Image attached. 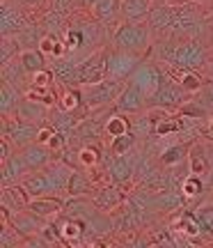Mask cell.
<instances>
[{"instance_id": "cell-1", "label": "cell", "mask_w": 213, "mask_h": 248, "mask_svg": "<svg viewBox=\"0 0 213 248\" xmlns=\"http://www.w3.org/2000/svg\"><path fill=\"white\" fill-rule=\"evenodd\" d=\"M69 175H71V166L60 161V163H53V166H46L42 170L30 172L23 179V186L28 188V193L32 198L35 195H62L67 193Z\"/></svg>"}, {"instance_id": "cell-2", "label": "cell", "mask_w": 213, "mask_h": 248, "mask_svg": "<svg viewBox=\"0 0 213 248\" xmlns=\"http://www.w3.org/2000/svg\"><path fill=\"white\" fill-rule=\"evenodd\" d=\"M165 60H168L170 67H184V69H202L209 60V53H206V46L199 42V39H188L184 44L172 46L168 53H165Z\"/></svg>"}, {"instance_id": "cell-3", "label": "cell", "mask_w": 213, "mask_h": 248, "mask_svg": "<svg viewBox=\"0 0 213 248\" xmlns=\"http://www.w3.org/2000/svg\"><path fill=\"white\" fill-rule=\"evenodd\" d=\"M113 46L122 48V51H131V53H144L149 48V28L144 23H135V21H124L115 28L113 35Z\"/></svg>"}, {"instance_id": "cell-4", "label": "cell", "mask_w": 213, "mask_h": 248, "mask_svg": "<svg viewBox=\"0 0 213 248\" xmlns=\"http://www.w3.org/2000/svg\"><path fill=\"white\" fill-rule=\"evenodd\" d=\"M126 80H117L108 76L106 80L101 83H94V85H85L83 88V94H85V106L89 110H99V108L106 106H115L117 97L122 94Z\"/></svg>"}, {"instance_id": "cell-5", "label": "cell", "mask_w": 213, "mask_h": 248, "mask_svg": "<svg viewBox=\"0 0 213 248\" xmlns=\"http://www.w3.org/2000/svg\"><path fill=\"white\" fill-rule=\"evenodd\" d=\"M39 126L42 124L28 122V120H21V117H2V136L12 142V147H18L23 150L28 145L37 142V136H39Z\"/></svg>"}, {"instance_id": "cell-6", "label": "cell", "mask_w": 213, "mask_h": 248, "mask_svg": "<svg viewBox=\"0 0 213 248\" xmlns=\"http://www.w3.org/2000/svg\"><path fill=\"white\" fill-rule=\"evenodd\" d=\"M202 26V14L197 5L184 2V5H172V21H170V35H188L193 37L197 28Z\"/></svg>"}, {"instance_id": "cell-7", "label": "cell", "mask_w": 213, "mask_h": 248, "mask_svg": "<svg viewBox=\"0 0 213 248\" xmlns=\"http://www.w3.org/2000/svg\"><path fill=\"white\" fill-rule=\"evenodd\" d=\"M108 48H97L94 53H89L85 60L78 64L80 74V88L85 85H94L108 78Z\"/></svg>"}, {"instance_id": "cell-8", "label": "cell", "mask_w": 213, "mask_h": 248, "mask_svg": "<svg viewBox=\"0 0 213 248\" xmlns=\"http://www.w3.org/2000/svg\"><path fill=\"white\" fill-rule=\"evenodd\" d=\"M188 94H190V92H186V90L181 88L177 80L168 74L165 83L149 97V108L156 106V108H168V110H179V108L188 101Z\"/></svg>"}, {"instance_id": "cell-9", "label": "cell", "mask_w": 213, "mask_h": 248, "mask_svg": "<svg viewBox=\"0 0 213 248\" xmlns=\"http://www.w3.org/2000/svg\"><path fill=\"white\" fill-rule=\"evenodd\" d=\"M140 55L131 53V51H122V48H113L108 53V76L117 80H128L131 74L138 69L140 64Z\"/></svg>"}, {"instance_id": "cell-10", "label": "cell", "mask_w": 213, "mask_h": 248, "mask_svg": "<svg viewBox=\"0 0 213 248\" xmlns=\"http://www.w3.org/2000/svg\"><path fill=\"white\" fill-rule=\"evenodd\" d=\"M165 78H168V74L160 69L158 64H154V62H140L138 69L131 74L128 83H135L138 88H142L147 92V97H151L165 83Z\"/></svg>"}, {"instance_id": "cell-11", "label": "cell", "mask_w": 213, "mask_h": 248, "mask_svg": "<svg viewBox=\"0 0 213 248\" xmlns=\"http://www.w3.org/2000/svg\"><path fill=\"white\" fill-rule=\"evenodd\" d=\"M28 26H30V23H28L21 5H18V2L2 0V5H0V32H2V37L21 35Z\"/></svg>"}, {"instance_id": "cell-12", "label": "cell", "mask_w": 213, "mask_h": 248, "mask_svg": "<svg viewBox=\"0 0 213 248\" xmlns=\"http://www.w3.org/2000/svg\"><path fill=\"white\" fill-rule=\"evenodd\" d=\"M144 108H149L147 92L142 88H138L135 83H128V80H126L122 94H119L115 101V110H122V113H128V115H131V113H140Z\"/></svg>"}, {"instance_id": "cell-13", "label": "cell", "mask_w": 213, "mask_h": 248, "mask_svg": "<svg viewBox=\"0 0 213 248\" xmlns=\"http://www.w3.org/2000/svg\"><path fill=\"white\" fill-rule=\"evenodd\" d=\"M89 198H92V202L97 204L101 212H115L119 204L126 202L124 186L113 184V182H110L108 186H94Z\"/></svg>"}, {"instance_id": "cell-14", "label": "cell", "mask_w": 213, "mask_h": 248, "mask_svg": "<svg viewBox=\"0 0 213 248\" xmlns=\"http://www.w3.org/2000/svg\"><path fill=\"white\" fill-rule=\"evenodd\" d=\"M28 209L37 216H42L44 221H55L64 209V200L60 195H35V198H30Z\"/></svg>"}, {"instance_id": "cell-15", "label": "cell", "mask_w": 213, "mask_h": 248, "mask_svg": "<svg viewBox=\"0 0 213 248\" xmlns=\"http://www.w3.org/2000/svg\"><path fill=\"white\" fill-rule=\"evenodd\" d=\"M57 228H60L62 244L78 246L80 241L85 239V234H87V218H78V216H67L64 214L62 221H57Z\"/></svg>"}, {"instance_id": "cell-16", "label": "cell", "mask_w": 213, "mask_h": 248, "mask_svg": "<svg viewBox=\"0 0 213 248\" xmlns=\"http://www.w3.org/2000/svg\"><path fill=\"white\" fill-rule=\"evenodd\" d=\"M32 170L28 168L26 159L23 154H12L7 161H2V186H12V184H18L30 175Z\"/></svg>"}, {"instance_id": "cell-17", "label": "cell", "mask_w": 213, "mask_h": 248, "mask_svg": "<svg viewBox=\"0 0 213 248\" xmlns=\"http://www.w3.org/2000/svg\"><path fill=\"white\" fill-rule=\"evenodd\" d=\"M44 218L42 216H37V214H32L30 209H23V212H16L14 216H12V225L16 228L23 237H26V241L30 239V237H37L39 234V230L44 228Z\"/></svg>"}, {"instance_id": "cell-18", "label": "cell", "mask_w": 213, "mask_h": 248, "mask_svg": "<svg viewBox=\"0 0 213 248\" xmlns=\"http://www.w3.org/2000/svg\"><path fill=\"white\" fill-rule=\"evenodd\" d=\"M53 71L55 78L60 80L62 85H69V88H80V74H78V62L64 55L60 60H53Z\"/></svg>"}, {"instance_id": "cell-19", "label": "cell", "mask_w": 213, "mask_h": 248, "mask_svg": "<svg viewBox=\"0 0 213 248\" xmlns=\"http://www.w3.org/2000/svg\"><path fill=\"white\" fill-rule=\"evenodd\" d=\"M21 154H23L28 168L32 170V172L46 168V166H51V147L44 145V142H32V145H28V147L21 150Z\"/></svg>"}, {"instance_id": "cell-20", "label": "cell", "mask_w": 213, "mask_h": 248, "mask_svg": "<svg viewBox=\"0 0 213 248\" xmlns=\"http://www.w3.org/2000/svg\"><path fill=\"white\" fill-rule=\"evenodd\" d=\"M184 204H186V195L181 193V191L177 193V191L163 188L158 193H154V198H151V209H158V212H163V214L177 212Z\"/></svg>"}, {"instance_id": "cell-21", "label": "cell", "mask_w": 213, "mask_h": 248, "mask_svg": "<svg viewBox=\"0 0 213 248\" xmlns=\"http://www.w3.org/2000/svg\"><path fill=\"white\" fill-rule=\"evenodd\" d=\"M108 177L113 184H119V186H128L131 179H133V168L131 163L126 161L124 154H115L113 159L108 161Z\"/></svg>"}, {"instance_id": "cell-22", "label": "cell", "mask_w": 213, "mask_h": 248, "mask_svg": "<svg viewBox=\"0 0 213 248\" xmlns=\"http://www.w3.org/2000/svg\"><path fill=\"white\" fill-rule=\"evenodd\" d=\"M172 78L177 80L181 88L190 92V94H195V92H202L204 88V78H202V74L197 69H184V67H170L168 71Z\"/></svg>"}, {"instance_id": "cell-23", "label": "cell", "mask_w": 213, "mask_h": 248, "mask_svg": "<svg viewBox=\"0 0 213 248\" xmlns=\"http://www.w3.org/2000/svg\"><path fill=\"white\" fill-rule=\"evenodd\" d=\"M89 12H92V18L99 21L101 26L113 23V21H117L119 14H122V0H97V2L89 7Z\"/></svg>"}, {"instance_id": "cell-24", "label": "cell", "mask_w": 213, "mask_h": 248, "mask_svg": "<svg viewBox=\"0 0 213 248\" xmlns=\"http://www.w3.org/2000/svg\"><path fill=\"white\" fill-rule=\"evenodd\" d=\"M48 113L51 110H46L44 104L23 97V101L18 104L14 117H21V120H28V122H35V124H46L48 122Z\"/></svg>"}, {"instance_id": "cell-25", "label": "cell", "mask_w": 213, "mask_h": 248, "mask_svg": "<svg viewBox=\"0 0 213 248\" xmlns=\"http://www.w3.org/2000/svg\"><path fill=\"white\" fill-rule=\"evenodd\" d=\"M133 131V122L128 120V113H122V110H113L108 120L103 122V136L106 138H117V136H124V133Z\"/></svg>"}, {"instance_id": "cell-26", "label": "cell", "mask_w": 213, "mask_h": 248, "mask_svg": "<svg viewBox=\"0 0 213 248\" xmlns=\"http://www.w3.org/2000/svg\"><path fill=\"white\" fill-rule=\"evenodd\" d=\"M151 9H154L151 0H122V16H124V21L144 23L149 18Z\"/></svg>"}, {"instance_id": "cell-27", "label": "cell", "mask_w": 213, "mask_h": 248, "mask_svg": "<svg viewBox=\"0 0 213 248\" xmlns=\"http://www.w3.org/2000/svg\"><path fill=\"white\" fill-rule=\"evenodd\" d=\"M94 179L92 175H87V168H71L69 184H67V195H87L94 188Z\"/></svg>"}, {"instance_id": "cell-28", "label": "cell", "mask_w": 213, "mask_h": 248, "mask_svg": "<svg viewBox=\"0 0 213 248\" xmlns=\"http://www.w3.org/2000/svg\"><path fill=\"white\" fill-rule=\"evenodd\" d=\"M23 97H26V94H21V90H18L16 85L2 80V88H0V113H2V117L14 115L18 104L23 101Z\"/></svg>"}, {"instance_id": "cell-29", "label": "cell", "mask_w": 213, "mask_h": 248, "mask_svg": "<svg viewBox=\"0 0 213 248\" xmlns=\"http://www.w3.org/2000/svg\"><path fill=\"white\" fill-rule=\"evenodd\" d=\"M57 106L64 108V110H69V113H78L80 108L85 106L83 88H69V85H62V92L57 94Z\"/></svg>"}, {"instance_id": "cell-30", "label": "cell", "mask_w": 213, "mask_h": 248, "mask_svg": "<svg viewBox=\"0 0 213 248\" xmlns=\"http://www.w3.org/2000/svg\"><path fill=\"white\" fill-rule=\"evenodd\" d=\"M174 230L181 232V234H186L188 239H199L204 230H202V223L197 218V212H181L177 221H174Z\"/></svg>"}, {"instance_id": "cell-31", "label": "cell", "mask_w": 213, "mask_h": 248, "mask_svg": "<svg viewBox=\"0 0 213 248\" xmlns=\"http://www.w3.org/2000/svg\"><path fill=\"white\" fill-rule=\"evenodd\" d=\"M195 142H179V145H170L165 150L160 152V163L163 166H181L184 161L188 159V154H190V147H193Z\"/></svg>"}, {"instance_id": "cell-32", "label": "cell", "mask_w": 213, "mask_h": 248, "mask_svg": "<svg viewBox=\"0 0 213 248\" xmlns=\"http://www.w3.org/2000/svg\"><path fill=\"white\" fill-rule=\"evenodd\" d=\"M30 78V74L26 71V67H23V62H21V58H14V60L9 62H2V80L5 83H12V85H21L23 80Z\"/></svg>"}, {"instance_id": "cell-33", "label": "cell", "mask_w": 213, "mask_h": 248, "mask_svg": "<svg viewBox=\"0 0 213 248\" xmlns=\"http://www.w3.org/2000/svg\"><path fill=\"white\" fill-rule=\"evenodd\" d=\"M101 156H103V150H101V145L99 142H87V145H83L78 147V163L80 168H99L101 166Z\"/></svg>"}, {"instance_id": "cell-34", "label": "cell", "mask_w": 213, "mask_h": 248, "mask_svg": "<svg viewBox=\"0 0 213 248\" xmlns=\"http://www.w3.org/2000/svg\"><path fill=\"white\" fill-rule=\"evenodd\" d=\"M28 99L32 101H39L44 106L53 108L57 104V92H55V85H30V88L23 92Z\"/></svg>"}, {"instance_id": "cell-35", "label": "cell", "mask_w": 213, "mask_h": 248, "mask_svg": "<svg viewBox=\"0 0 213 248\" xmlns=\"http://www.w3.org/2000/svg\"><path fill=\"white\" fill-rule=\"evenodd\" d=\"M188 163H190V172H193V175H199V177H204L206 172L211 170V161L206 156L204 147H199V145H193V147H190Z\"/></svg>"}, {"instance_id": "cell-36", "label": "cell", "mask_w": 213, "mask_h": 248, "mask_svg": "<svg viewBox=\"0 0 213 248\" xmlns=\"http://www.w3.org/2000/svg\"><path fill=\"white\" fill-rule=\"evenodd\" d=\"M64 44H67V51L71 53H76V51H80L83 46H87L89 42V37H87V30H85V26L83 28H76V26H71V28H64Z\"/></svg>"}, {"instance_id": "cell-37", "label": "cell", "mask_w": 213, "mask_h": 248, "mask_svg": "<svg viewBox=\"0 0 213 248\" xmlns=\"http://www.w3.org/2000/svg\"><path fill=\"white\" fill-rule=\"evenodd\" d=\"M147 21H149V28L158 30V32H168L170 21H172V5H168V2H165V5L154 7Z\"/></svg>"}, {"instance_id": "cell-38", "label": "cell", "mask_w": 213, "mask_h": 248, "mask_svg": "<svg viewBox=\"0 0 213 248\" xmlns=\"http://www.w3.org/2000/svg\"><path fill=\"white\" fill-rule=\"evenodd\" d=\"M18 58H21V62H23V67H26L28 74L39 71L46 67V55L39 51V46H37V48H23Z\"/></svg>"}, {"instance_id": "cell-39", "label": "cell", "mask_w": 213, "mask_h": 248, "mask_svg": "<svg viewBox=\"0 0 213 248\" xmlns=\"http://www.w3.org/2000/svg\"><path fill=\"white\" fill-rule=\"evenodd\" d=\"M0 246L2 248H16L26 246V237L12 225V221H2V230H0Z\"/></svg>"}, {"instance_id": "cell-40", "label": "cell", "mask_w": 213, "mask_h": 248, "mask_svg": "<svg viewBox=\"0 0 213 248\" xmlns=\"http://www.w3.org/2000/svg\"><path fill=\"white\" fill-rule=\"evenodd\" d=\"M67 14H62V12H57V9H48L44 16H42V30L44 32H53V35H60V30L64 28V23H67Z\"/></svg>"}, {"instance_id": "cell-41", "label": "cell", "mask_w": 213, "mask_h": 248, "mask_svg": "<svg viewBox=\"0 0 213 248\" xmlns=\"http://www.w3.org/2000/svg\"><path fill=\"white\" fill-rule=\"evenodd\" d=\"M179 191L186 195V200H190V198H199V195L204 193V182H202V177L199 175H188V177L181 179V186H179Z\"/></svg>"}, {"instance_id": "cell-42", "label": "cell", "mask_w": 213, "mask_h": 248, "mask_svg": "<svg viewBox=\"0 0 213 248\" xmlns=\"http://www.w3.org/2000/svg\"><path fill=\"white\" fill-rule=\"evenodd\" d=\"M21 42H18V37L16 35H7V37H2V44H0V62H9V60H14V58H18L21 55Z\"/></svg>"}, {"instance_id": "cell-43", "label": "cell", "mask_w": 213, "mask_h": 248, "mask_svg": "<svg viewBox=\"0 0 213 248\" xmlns=\"http://www.w3.org/2000/svg\"><path fill=\"white\" fill-rule=\"evenodd\" d=\"M135 140H138L135 131H128V133H124V136H117V138L110 140V152H113V154H126V152L135 145Z\"/></svg>"}, {"instance_id": "cell-44", "label": "cell", "mask_w": 213, "mask_h": 248, "mask_svg": "<svg viewBox=\"0 0 213 248\" xmlns=\"http://www.w3.org/2000/svg\"><path fill=\"white\" fill-rule=\"evenodd\" d=\"M197 218L202 223V230L209 239H213V202L204 204V207H199L197 209Z\"/></svg>"}, {"instance_id": "cell-45", "label": "cell", "mask_w": 213, "mask_h": 248, "mask_svg": "<svg viewBox=\"0 0 213 248\" xmlns=\"http://www.w3.org/2000/svg\"><path fill=\"white\" fill-rule=\"evenodd\" d=\"M53 80H55L53 67H51V69H48V67H44V69L32 71V74H30V78H28V85H53Z\"/></svg>"}, {"instance_id": "cell-46", "label": "cell", "mask_w": 213, "mask_h": 248, "mask_svg": "<svg viewBox=\"0 0 213 248\" xmlns=\"http://www.w3.org/2000/svg\"><path fill=\"white\" fill-rule=\"evenodd\" d=\"M181 129V115L179 117H165V120H160L156 126H154V131L158 133V136H168V133H177Z\"/></svg>"}, {"instance_id": "cell-47", "label": "cell", "mask_w": 213, "mask_h": 248, "mask_svg": "<svg viewBox=\"0 0 213 248\" xmlns=\"http://www.w3.org/2000/svg\"><path fill=\"white\" fill-rule=\"evenodd\" d=\"M51 5H53V9L62 12V14H69L71 9L78 5V0H51Z\"/></svg>"}, {"instance_id": "cell-48", "label": "cell", "mask_w": 213, "mask_h": 248, "mask_svg": "<svg viewBox=\"0 0 213 248\" xmlns=\"http://www.w3.org/2000/svg\"><path fill=\"white\" fill-rule=\"evenodd\" d=\"M12 154H14V152H9V140L2 136V138H0V163H2V161H7Z\"/></svg>"}, {"instance_id": "cell-49", "label": "cell", "mask_w": 213, "mask_h": 248, "mask_svg": "<svg viewBox=\"0 0 213 248\" xmlns=\"http://www.w3.org/2000/svg\"><path fill=\"white\" fill-rule=\"evenodd\" d=\"M21 7H26V9H30V7H42L46 0H16Z\"/></svg>"}, {"instance_id": "cell-50", "label": "cell", "mask_w": 213, "mask_h": 248, "mask_svg": "<svg viewBox=\"0 0 213 248\" xmlns=\"http://www.w3.org/2000/svg\"><path fill=\"white\" fill-rule=\"evenodd\" d=\"M97 0H78V7H85V9H89L92 5H94Z\"/></svg>"}, {"instance_id": "cell-51", "label": "cell", "mask_w": 213, "mask_h": 248, "mask_svg": "<svg viewBox=\"0 0 213 248\" xmlns=\"http://www.w3.org/2000/svg\"><path fill=\"white\" fill-rule=\"evenodd\" d=\"M206 133H209V138L213 140V117L209 120V129H206Z\"/></svg>"}]
</instances>
